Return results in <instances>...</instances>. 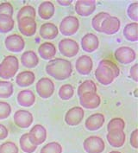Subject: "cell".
Returning <instances> with one entry per match:
<instances>
[{"mask_svg": "<svg viewBox=\"0 0 138 153\" xmlns=\"http://www.w3.org/2000/svg\"><path fill=\"white\" fill-rule=\"evenodd\" d=\"M119 74L120 70L117 65L108 59L100 61L97 69L95 70L96 79L103 86L111 85Z\"/></svg>", "mask_w": 138, "mask_h": 153, "instance_id": "6da1fadb", "label": "cell"}, {"mask_svg": "<svg viewBox=\"0 0 138 153\" xmlns=\"http://www.w3.org/2000/svg\"><path fill=\"white\" fill-rule=\"evenodd\" d=\"M46 73L50 77L57 81H64L68 79L73 74L72 63L62 58L52 59L46 65Z\"/></svg>", "mask_w": 138, "mask_h": 153, "instance_id": "7a4b0ae2", "label": "cell"}, {"mask_svg": "<svg viewBox=\"0 0 138 153\" xmlns=\"http://www.w3.org/2000/svg\"><path fill=\"white\" fill-rule=\"evenodd\" d=\"M19 69V62L15 56H8L0 63V77L9 80L15 77Z\"/></svg>", "mask_w": 138, "mask_h": 153, "instance_id": "3957f363", "label": "cell"}, {"mask_svg": "<svg viewBox=\"0 0 138 153\" xmlns=\"http://www.w3.org/2000/svg\"><path fill=\"white\" fill-rule=\"evenodd\" d=\"M80 29V21L74 16H67L62 19L60 24L59 30L65 36H71L78 32Z\"/></svg>", "mask_w": 138, "mask_h": 153, "instance_id": "277c9868", "label": "cell"}, {"mask_svg": "<svg viewBox=\"0 0 138 153\" xmlns=\"http://www.w3.org/2000/svg\"><path fill=\"white\" fill-rule=\"evenodd\" d=\"M58 48L63 56L68 58L76 56V55L80 51V46L78 42L71 38H64L60 41Z\"/></svg>", "mask_w": 138, "mask_h": 153, "instance_id": "5b68a950", "label": "cell"}, {"mask_svg": "<svg viewBox=\"0 0 138 153\" xmlns=\"http://www.w3.org/2000/svg\"><path fill=\"white\" fill-rule=\"evenodd\" d=\"M83 148L86 153H102L106 149V144L100 137L90 136L85 139Z\"/></svg>", "mask_w": 138, "mask_h": 153, "instance_id": "8992f818", "label": "cell"}, {"mask_svg": "<svg viewBox=\"0 0 138 153\" xmlns=\"http://www.w3.org/2000/svg\"><path fill=\"white\" fill-rule=\"evenodd\" d=\"M35 89L39 96L42 99H49L54 94L55 87L51 79L48 77H43L37 81Z\"/></svg>", "mask_w": 138, "mask_h": 153, "instance_id": "52a82bcc", "label": "cell"}, {"mask_svg": "<svg viewBox=\"0 0 138 153\" xmlns=\"http://www.w3.org/2000/svg\"><path fill=\"white\" fill-rule=\"evenodd\" d=\"M114 56L119 63L127 65L132 63L136 60L137 54L135 50L130 47L123 46L116 49L114 53Z\"/></svg>", "mask_w": 138, "mask_h": 153, "instance_id": "ba28073f", "label": "cell"}, {"mask_svg": "<svg viewBox=\"0 0 138 153\" xmlns=\"http://www.w3.org/2000/svg\"><path fill=\"white\" fill-rule=\"evenodd\" d=\"M5 48L10 52L19 53L25 48V42L22 36L17 34H12L8 36L4 40Z\"/></svg>", "mask_w": 138, "mask_h": 153, "instance_id": "9c48e42d", "label": "cell"}, {"mask_svg": "<svg viewBox=\"0 0 138 153\" xmlns=\"http://www.w3.org/2000/svg\"><path fill=\"white\" fill-rule=\"evenodd\" d=\"M85 112L80 106H74L69 109L65 115V122L70 126L80 125L84 119Z\"/></svg>", "mask_w": 138, "mask_h": 153, "instance_id": "30bf717a", "label": "cell"}, {"mask_svg": "<svg viewBox=\"0 0 138 153\" xmlns=\"http://www.w3.org/2000/svg\"><path fill=\"white\" fill-rule=\"evenodd\" d=\"M75 11L80 16H89L96 10V2L94 0H79L75 3Z\"/></svg>", "mask_w": 138, "mask_h": 153, "instance_id": "8fae6325", "label": "cell"}, {"mask_svg": "<svg viewBox=\"0 0 138 153\" xmlns=\"http://www.w3.org/2000/svg\"><path fill=\"white\" fill-rule=\"evenodd\" d=\"M28 134L31 143L36 146L43 144L47 139V130L43 126L39 124L34 126Z\"/></svg>", "mask_w": 138, "mask_h": 153, "instance_id": "7c38bea8", "label": "cell"}, {"mask_svg": "<svg viewBox=\"0 0 138 153\" xmlns=\"http://www.w3.org/2000/svg\"><path fill=\"white\" fill-rule=\"evenodd\" d=\"M13 120L18 127L25 129L32 125L34 118L32 113L27 110H17L14 113Z\"/></svg>", "mask_w": 138, "mask_h": 153, "instance_id": "4fadbf2b", "label": "cell"}, {"mask_svg": "<svg viewBox=\"0 0 138 153\" xmlns=\"http://www.w3.org/2000/svg\"><path fill=\"white\" fill-rule=\"evenodd\" d=\"M121 28V21L117 16H109L101 24V31L106 35H114L119 31Z\"/></svg>", "mask_w": 138, "mask_h": 153, "instance_id": "5bb4252c", "label": "cell"}, {"mask_svg": "<svg viewBox=\"0 0 138 153\" xmlns=\"http://www.w3.org/2000/svg\"><path fill=\"white\" fill-rule=\"evenodd\" d=\"M37 24L35 19L25 17L18 21V30L25 36H32L36 32Z\"/></svg>", "mask_w": 138, "mask_h": 153, "instance_id": "9a60e30c", "label": "cell"}, {"mask_svg": "<svg viewBox=\"0 0 138 153\" xmlns=\"http://www.w3.org/2000/svg\"><path fill=\"white\" fill-rule=\"evenodd\" d=\"M101 103V99L97 93H86L80 96V104L86 109H96Z\"/></svg>", "mask_w": 138, "mask_h": 153, "instance_id": "2e32d148", "label": "cell"}, {"mask_svg": "<svg viewBox=\"0 0 138 153\" xmlns=\"http://www.w3.org/2000/svg\"><path fill=\"white\" fill-rule=\"evenodd\" d=\"M106 138L111 146L115 148H120L125 144L126 134L123 130H115L108 131Z\"/></svg>", "mask_w": 138, "mask_h": 153, "instance_id": "e0dca14e", "label": "cell"}, {"mask_svg": "<svg viewBox=\"0 0 138 153\" xmlns=\"http://www.w3.org/2000/svg\"><path fill=\"white\" fill-rule=\"evenodd\" d=\"M82 49L87 53L96 51L99 47V40L96 35L92 33L86 34L81 39Z\"/></svg>", "mask_w": 138, "mask_h": 153, "instance_id": "ac0fdd59", "label": "cell"}, {"mask_svg": "<svg viewBox=\"0 0 138 153\" xmlns=\"http://www.w3.org/2000/svg\"><path fill=\"white\" fill-rule=\"evenodd\" d=\"M93 68L92 59L88 56H80L75 63L76 71L81 75H88L92 72Z\"/></svg>", "mask_w": 138, "mask_h": 153, "instance_id": "d6986e66", "label": "cell"}, {"mask_svg": "<svg viewBox=\"0 0 138 153\" xmlns=\"http://www.w3.org/2000/svg\"><path fill=\"white\" fill-rule=\"evenodd\" d=\"M106 118L104 114L102 113H93L90 115L89 117L86 120L85 126L88 131H97L99 130L105 124Z\"/></svg>", "mask_w": 138, "mask_h": 153, "instance_id": "ffe728a7", "label": "cell"}, {"mask_svg": "<svg viewBox=\"0 0 138 153\" xmlns=\"http://www.w3.org/2000/svg\"><path fill=\"white\" fill-rule=\"evenodd\" d=\"M39 34L41 38L46 40H53L59 34V29L53 23H45L41 26Z\"/></svg>", "mask_w": 138, "mask_h": 153, "instance_id": "44dd1931", "label": "cell"}, {"mask_svg": "<svg viewBox=\"0 0 138 153\" xmlns=\"http://www.w3.org/2000/svg\"><path fill=\"white\" fill-rule=\"evenodd\" d=\"M17 103L22 106L30 107L32 106L35 102V96L33 91L30 89H24L18 93L16 97Z\"/></svg>", "mask_w": 138, "mask_h": 153, "instance_id": "7402d4cb", "label": "cell"}, {"mask_svg": "<svg viewBox=\"0 0 138 153\" xmlns=\"http://www.w3.org/2000/svg\"><path fill=\"white\" fill-rule=\"evenodd\" d=\"M56 48L54 43L52 42H43L38 48V54L39 56L46 61L52 60L56 55Z\"/></svg>", "mask_w": 138, "mask_h": 153, "instance_id": "603a6c76", "label": "cell"}, {"mask_svg": "<svg viewBox=\"0 0 138 153\" xmlns=\"http://www.w3.org/2000/svg\"><path fill=\"white\" fill-rule=\"evenodd\" d=\"M35 81V75L32 71L26 70L19 73L16 77V83L22 88L29 87L34 84Z\"/></svg>", "mask_w": 138, "mask_h": 153, "instance_id": "cb8c5ba5", "label": "cell"}, {"mask_svg": "<svg viewBox=\"0 0 138 153\" xmlns=\"http://www.w3.org/2000/svg\"><path fill=\"white\" fill-rule=\"evenodd\" d=\"M55 8L52 2L45 1L42 2L38 7V15L43 20H49L55 15Z\"/></svg>", "mask_w": 138, "mask_h": 153, "instance_id": "d4e9b609", "label": "cell"}, {"mask_svg": "<svg viewBox=\"0 0 138 153\" xmlns=\"http://www.w3.org/2000/svg\"><path fill=\"white\" fill-rule=\"evenodd\" d=\"M21 63L23 66H24L25 68H34L39 63V58L34 51L28 50L22 55Z\"/></svg>", "mask_w": 138, "mask_h": 153, "instance_id": "484cf974", "label": "cell"}, {"mask_svg": "<svg viewBox=\"0 0 138 153\" xmlns=\"http://www.w3.org/2000/svg\"><path fill=\"white\" fill-rule=\"evenodd\" d=\"M138 24L137 23H130L126 24L123 29V36L126 40L130 42H137L138 41Z\"/></svg>", "mask_w": 138, "mask_h": 153, "instance_id": "4316f807", "label": "cell"}, {"mask_svg": "<svg viewBox=\"0 0 138 153\" xmlns=\"http://www.w3.org/2000/svg\"><path fill=\"white\" fill-rule=\"evenodd\" d=\"M15 21L12 16L0 15V33H8L14 29Z\"/></svg>", "mask_w": 138, "mask_h": 153, "instance_id": "83f0119b", "label": "cell"}, {"mask_svg": "<svg viewBox=\"0 0 138 153\" xmlns=\"http://www.w3.org/2000/svg\"><path fill=\"white\" fill-rule=\"evenodd\" d=\"M19 144H20L21 150L25 153L35 152V151L37 149V146L33 145L31 141L30 140L28 133H24V135L21 136L20 140H19Z\"/></svg>", "mask_w": 138, "mask_h": 153, "instance_id": "f1b7e54d", "label": "cell"}, {"mask_svg": "<svg viewBox=\"0 0 138 153\" xmlns=\"http://www.w3.org/2000/svg\"><path fill=\"white\" fill-rule=\"evenodd\" d=\"M77 93L79 97L86 93H97V85L92 80H86L79 86Z\"/></svg>", "mask_w": 138, "mask_h": 153, "instance_id": "f546056e", "label": "cell"}, {"mask_svg": "<svg viewBox=\"0 0 138 153\" xmlns=\"http://www.w3.org/2000/svg\"><path fill=\"white\" fill-rule=\"evenodd\" d=\"M13 93L14 88L10 81H0V99H8Z\"/></svg>", "mask_w": 138, "mask_h": 153, "instance_id": "4dcf8cb0", "label": "cell"}, {"mask_svg": "<svg viewBox=\"0 0 138 153\" xmlns=\"http://www.w3.org/2000/svg\"><path fill=\"white\" fill-rule=\"evenodd\" d=\"M59 97L63 100H68L70 99H72L74 95V89L73 86L70 84H65L62 85L58 92Z\"/></svg>", "mask_w": 138, "mask_h": 153, "instance_id": "1f68e13d", "label": "cell"}, {"mask_svg": "<svg viewBox=\"0 0 138 153\" xmlns=\"http://www.w3.org/2000/svg\"><path fill=\"white\" fill-rule=\"evenodd\" d=\"M35 16H36V12H35V8L31 5H25L23 8L19 10L16 15V18H17V21L25 17H30V18L35 19Z\"/></svg>", "mask_w": 138, "mask_h": 153, "instance_id": "d6a6232c", "label": "cell"}, {"mask_svg": "<svg viewBox=\"0 0 138 153\" xmlns=\"http://www.w3.org/2000/svg\"><path fill=\"white\" fill-rule=\"evenodd\" d=\"M109 16H111L109 13L103 11V12L97 13L96 16H93V18L92 19V26L94 29V30H96L97 32L102 33V31H101V24L104 22V20Z\"/></svg>", "mask_w": 138, "mask_h": 153, "instance_id": "836d02e7", "label": "cell"}, {"mask_svg": "<svg viewBox=\"0 0 138 153\" xmlns=\"http://www.w3.org/2000/svg\"><path fill=\"white\" fill-rule=\"evenodd\" d=\"M62 146L58 142H50L45 145L40 151V153H62Z\"/></svg>", "mask_w": 138, "mask_h": 153, "instance_id": "e575fe53", "label": "cell"}, {"mask_svg": "<svg viewBox=\"0 0 138 153\" xmlns=\"http://www.w3.org/2000/svg\"><path fill=\"white\" fill-rule=\"evenodd\" d=\"M125 122L121 118H114L107 125V131H115V130H124Z\"/></svg>", "mask_w": 138, "mask_h": 153, "instance_id": "d590c367", "label": "cell"}, {"mask_svg": "<svg viewBox=\"0 0 138 153\" xmlns=\"http://www.w3.org/2000/svg\"><path fill=\"white\" fill-rule=\"evenodd\" d=\"M18 147L15 143L7 141L0 145V153H18Z\"/></svg>", "mask_w": 138, "mask_h": 153, "instance_id": "8d00e7d4", "label": "cell"}, {"mask_svg": "<svg viewBox=\"0 0 138 153\" xmlns=\"http://www.w3.org/2000/svg\"><path fill=\"white\" fill-rule=\"evenodd\" d=\"M127 14L129 18L134 21V23H137L138 21V3H131L127 9Z\"/></svg>", "mask_w": 138, "mask_h": 153, "instance_id": "74e56055", "label": "cell"}, {"mask_svg": "<svg viewBox=\"0 0 138 153\" xmlns=\"http://www.w3.org/2000/svg\"><path fill=\"white\" fill-rule=\"evenodd\" d=\"M10 113H11L10 105L7 102L0 101V120H4L9 118Z\"/></svg>", "mask_w": 138, "mask_h": 153, "instance_id": "f35d334b", "label": "cell"}, {"mask_svg": "<svg viewBox=\"0 0 138 153\" xmlns=\"http://www.w3.org/2000/svg\"><path fill=\"white\" fill-rule=\"evenodd\" d=\"M14 13L13 6L9 2H4L0 4V15H6L12 16Z\"/></svg>", "mask_w": 138, "mask_h": 153, "instance_id": "ab89813d", "label": "cell"}, {"mask_svg": "<svg viewBox=\"0 0 138 153\" xmlns=\"http://www.w3.org/2000/svg\"><path fill=\"white\" fill-rule=\"evenodd\" d=\"M130 143L131 146L135 149L138 148V130H134L130 135Z\"/></svg>", "mask_w": 138, "mask_h": 153, "instance_id": "60d3db41", "label": "cell"}, {"mask_svg": "<svg viewBox=\"0 0 138 153\" xmlns=\"http://www.w3.org/2000/svg\"><path fill=\"white\" fill-rule=\"evenodd\" d=\"M137 70H138V65L137 63H135L133 65L130 69V78L133 80L134 81L137 82L138 81V74H137Z\"/></svg>", "mask_w": 138, "mask_h": 153, "instance_id": "b9f144b4", "label": "cell"}, {"mask_svg": "<svg viewBox=\"0 0 138 153\" xmlns=\"http://www.w3.org/2000/svg\"><path fill=\"white\" fill-rule=\"evenodd\" d=\"M9 131L8 129L2 124H0V140H4L8 137Z\"/></svg>", "mask_w": 138, "mask_h": 153, "instance_id": "7bdbcfd3", "label": "cell"}, {"mask_svg": "<svg viewBox=\"0 0 138 153\" xmlns=\"http://www.w3.org/2000/svg\"><path fill=\"white\" fill-rule=\"evenodd\" d=\"M57 3L62 6H68L73 3V1L72 0H57Z\"/></svg>", "mask_w": 138, "mask_h": 153, "instance_id": "ee69618b", "label": "cell"}, {"mask_svg": "<svg viewBox=\"0 0 138 153\" xmlns=\"http://www.w3.org/2000/svg\"><path fill=\"white\" fill-rule=\"evenodd\" d=\"M109 153H121L120 152H117V151H112V152H111Z\"/></svg>", "mask_w": 138, "mask_h": 153, "instance_id": "f6af8a7d", "label": "cell"}]
</instances>
